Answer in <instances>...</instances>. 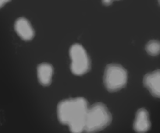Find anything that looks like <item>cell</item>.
<instances>
[{"label":"cell","mask_w":160,"mask_h":133,"mask_svg":"<svg viewBox=\"0 0 160 133\" xmlns=\"http://www.w3.org/2000/svg\"><path fill=\"white\" fill-rule=\"evenodd\" d=\"M88 108L87 100L84 97L63 100L57 106L58 119L61 124L69 126L71 133H82L85 129Z\"/></svg>","instance_id":"6da1fadb"},{"label":"cell","mask_w":160,"mask_h":133,"mask_svg":"<svg viewBox=\"0 0 160 133\" xmlns=\"http://www.w3.org/2000/svg\"><path fill=\"white\" fill-rule=\"evenodd\" d=\"M112 121V115L102 103H96L88 108L84 132L96 133L106 129Z\"/></svg>","instance_id":"7a4b0ae2"},{"label":"cell","mask_w":160,"mask_h":133,"mask_svg":"<svg viewBox=\"0 0 160 133\" xmlns=\"http://www.w3.org/2000/svg\"><path fill=\"white\" fill-rule=\"evenodd\" d=\"M128 74L126 69L119 64H109L104 72V85L109 92L121 90L128 83Z\"/></svg>","instance_id":"3957f363"},{"label":"cell","mask_w":160,"mask_h":133,"mask_svg":"<svg viewBox=\"0 0 160 133\" xmlns=\"http://www.w3.org/2000/svg\"><path fill=\"white\" fill-rule=\"evenodd\" d=\"M70 70L75 76H83L90 70L91 61L87 51L80 44H73L70 48Z\"/></svg>","instance_id":"277c9868"},{"label":"cell","mask_w":160,"mask_h":133,"mask_svg":"<svg viewBox=\"0 0 160 133\" xmlns=\"http://www.w3.org/2000/svg\"><path fill=\"white\" fill-rule=\"evenodd\" d=\"M14 29L17 35L23 40H31L34 37V31L29 20L24 17H20L14 23Z\"/></svg>","instance_id":"5b68a950"},{"label":"cell","mask_w":160,"mask_h":133,"mask_svg":"<svg viewBox=\"0 0 160 133\" xmlns=\"http://www.w3.org/2000/svg\"><path fill=\"white\" fill-rule=\"evenodd\" d=\"M143 83L152 96L160 98V69L147 73L144 76Z\"/></svg>","instance_id":"8992f818"},{"label":"cell","mask_w":160,"mask_h":133,"mask_svg":"<svg viewBox=\"0 0 160 133\" xmlns=\"http://www.w3.org/2000/svg\"><path fill=\"white\" fill-rule=\"evenodd\" d=\"M151 128L149 113L145 108H140L137 112L134 121V129L137 133H145Z\"/></svg>","instance_id":"52a82bcc"},{"label":"cell","mask_w":160,"mask_h":133,"mask_svg":"<svg viewBox=\"0 0 160 133\" xmlns=\"http://www.w3.org/2000/svg\"><path fill=\"white\" fill-rule=\"evenodd\" d=\"M54 69L51 64L41 63L37 69V76L39 83L44 87L50 85Z\"/></svg>","instance_id":"ba28073f"},{"label":"cell","mask_w":160,"mask_h":133,"mask_svg":"<svg viewBox=\"0 0 160 133\" xmlns=\"http://www.w3.org/2000/svg\"><path fill=\"white\" fill-rule=\"evenodd\" d=\"M147 53L152 56H157L160 54V41L157 40H152L147 43L145 46Z\"/></svg>","instance_id":"9c48e42d"},{"label":"cell","mask_w":160,"mask_h":133,"mask_svg":"<svg viewBox=\"0 0 160 133\" xmlns=\"http://www.w3.org/2000/svg\"><path fill=\"white\" fill-rule=\"evenodd\" d=\"M102 1L105 6H109V5L112 4L114 0H102Z\"/></svg>","instance_id":"30bf717a"},{"label":"cell","mask_w":160,"mask_h":133,"mask_svg":"<svg viewBox=\"0 0 160 133\" xmlns=\"http://www.w3.org/2000/svg\"><path fill=\"white\" fill-rule=\"evenodd\" d=\"M11 0H0V8L3 7L7 2H10Z\"/></svg>","instance_id":"8fae6325"},{"label":"cell","mask_w":160,"mask_h":133,"mask_svg":"<svg viewBox=\"0 0 160 133\" xmlns=\"http://www.w3.org/2000/svg\"><path fill=\"white\" fill-rule=\"evenodd\" d=\"M159 4H160V0H159Z\"/></svg>","instance_id":"7c38bea8"}]
</instances>
